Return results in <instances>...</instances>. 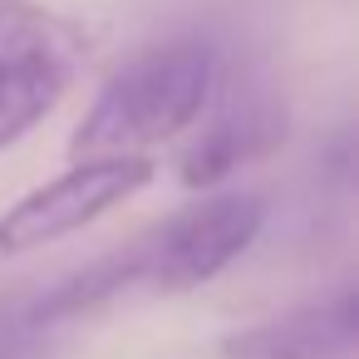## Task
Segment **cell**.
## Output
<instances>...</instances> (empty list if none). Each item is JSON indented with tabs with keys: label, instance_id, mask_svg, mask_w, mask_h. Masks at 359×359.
I'll list each match as a JSON object with an SVG mask.
<instances>
[{
	"label": "cell",
	"instance_id": "obj_1",
	"mask_svg": "<svg viewBox=\"0 0 359 359\" xmlns=\"http://www.w3.org/2000/svg\"><path fill=\"white\" fill-rule=\"evenodd\" d=\"M222 84V60L207 40H168L123 60L79 128L69 158H138L192 128Z\"/></svg>",
	"mask_w": 359,
	"mask_h": 359
},
{
	"label": "cell",
	"instance_id": "obj_2",
	"mask_svg": "<svg viewBox=\"0 0 359 359\" xmlns=\"http://www.w3.org/2000/svg\"><path fill=\"white\" fill-rule=\"evenodd\" d=\"M89 30L35 0H0V148L40 128L89 65Z\"/></svg>",
	"mask_w": 359,
	"mask_h": 359
},
{
	"label": "cell",
	"instance_id": "obj_3",
	"mask_svg": "<svg viewBox=\"0 0 359 359\" xmlns=\"http://www.w3.org/2000/svg\"><path fill=\"white\" fill-rule=\"evenodd\" d=\"M153 182H158L153 153H138V158H74V168H65L60 177H50L40 187H30L25 197H15L0 212V261L55 246L74 231L94 226L99 217L133 202Z\"/></svg>",
	"mask_w": 359,
	"mask_h": 359
},
{
	"label": "cell",
	"instance_id": "obj_4",
	"mask_svg": "<svg viewBox=\"0 0 359 359\" xmlns=\"http://www.w3.org/2000/svg\"><path fill=\"white\" fill-rule=\"evenodd\" d=\"M266 226V202L256 192H217L202 197L158 226L143 231V290L187 295L217 280L231 261H241Z\"/></svg>",
	"mask_w": 359,
	"mask_h": 359
},
{
	"label": "cell",
	"instance_id": "obj_5",
	"mask_svg": "<svg viewBox=\"0 0 359 359\" xmlns=\"http://www.w3.org/2000/svg\"><path fill=\"white\" fill-rule=\"evenodd\" d=\"M359 339V300L354 290H339L320 305L285 310L276 320L231 330L217 349L222 359H339Z\"/></svg>",
	"mask_w": 359,
	"mask_h": 359
},
{
	"label": "cell",
	"instance_id": "obj_6",
	"mask_svg": "<svg viewBox=\"0 0 359 359\" xmlns=\"http://www.w3.org/2000/svg\"><path fill=\"white\" fill-rule=\"evenodd\" d=\"M285 138V109L266 94V89H251L241 104L222 109L177 158V182L192 187V192H207L217 182H226L241 163L271 153L276 143Z\"/></svg>",
	"mask_w": 359,
	"mask_h": 359
}]
</instances>
